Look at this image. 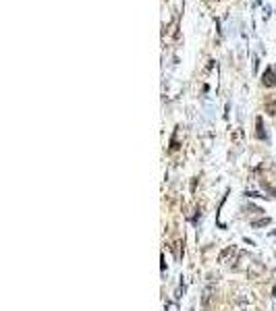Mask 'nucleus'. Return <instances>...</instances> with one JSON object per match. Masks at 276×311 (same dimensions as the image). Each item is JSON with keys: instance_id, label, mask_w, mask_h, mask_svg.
I'll return each instance as SVG.
<instances>
[{"instance_id": "nucleus-1", "label": "nucleus", "mask_w": 276, "mask_h": 311, "mask_svg": "<svg viewBox=\"0 0 276 311\" xmlns=\"http://www.w3.org/2000/svg\"><path fill=\"white\" fill-rule=\"evenodd\" d=\"M262 83L266 85V88H272V85H276V75H274V68H266V73H264V79Z\"/></svg>"}, {"instance_id": "nucleus-2", "label": "nucleus", "mask_w": 276, "mask_h": 311, "mask_svg": "<svg viewBox=\"0 0 276 311\" xmlns=\"http://www.w3.org/2000/svg\"><path fill=\"white\" fill-rule=\"evenodd\" d=\"M210 297H212V286H208V288H205V292H203V305L210 303Z\"/></svg>"}]
</instances>
